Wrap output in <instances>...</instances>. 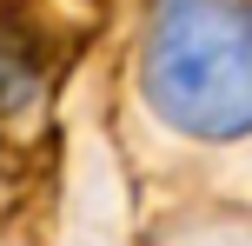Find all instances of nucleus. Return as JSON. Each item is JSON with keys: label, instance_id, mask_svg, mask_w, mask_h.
<instances>
[{"label": "nucleus", "instance_id": "1", "mask_svg": "<svg viewBox=\"0 0 252 246\" xmlns=\"http://www.w3.org/2000/svg\"><path fill=\"white\" fill-rule=\"evenodd\" d=\"M146 100L192 140L252 133V0H153Z\"/></svg>", "mask_w": 252, "mask_h": 246}]
</instances>
